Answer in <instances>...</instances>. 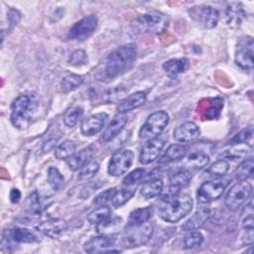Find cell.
Masks as SVG:
<instances>
[{"label": "cell", "mask_w": 254, "mask_h": 254, "mask_svg": "<svg viewBox=\"0 0 254 254\" xmlns=\"http://www.w3.org/2000/svg\"><path fill=\"white\" fill-rule=\"evenodd\" d=\"M189 13L197 24L206 29L216 27L219 21V12L217 9L208 5L193 6L189 10Z\"/></svg>", "instance_id": "obj_11"}, {"label": "cell", "mask_w": 254, "mask_h": 254, "mask_svg": "<svg viewBox=\"0 0 254 254\" xmlns=\"http://www.w3.org/2000/svg\"><path fill=\"white\" fill-rule=\"evenodd\" d=\"M254 171V161L252 158L246 159L241 162L234 171V176L239 181H246L252 178Z\"/></svg>", "instance_id": "obj_32"}, {"label": "cell", "mask_w": 254, "mask_h": 254, "mask_svg": "<svg viewBox=\"0 0 254 254\" xmlns=\"http://www.w3.org/2000/svg\"><path fill=\"white\" fill-rule=\"evenodd\" d=\"M252 135H253V129L252 127H248L243 129L242 131H240L239 133H237L236 135H234L230 141L229 144L231 145H236V144H246L248 141H250L252 139Z\"/></svg>", "instance_id": "obj_43"}, {"label": "cell", "mask_w": 254, "mask_h": 254, "mask_svg": "<svg viewBox=\"0 0 254 254\" xmlns=\"http://www.w3.org/2000/svg\"><path fill=\"white\" fill-rule=\"evenodd\" d=\"M229 170V163L226 159H219L211 164L203 173V176L207 179H220L226 175Z\"/></svg>", "instance_id": "obj_28"}, {"label": "cell", "mask_w": 254, "mask_h": 254, "mask_svg": "<svg viewBox=\"0 0 254 254\" xmlns=\"http://www.w3.org/2000/svg\"><path fill=\"white\" fill-rule=\"evenodd\" d=\"M134 194V190H117L111 199V203L114 207H120L124 205Z\"/></svg>", "instance_id": "obj_40"}, {"label": "cell", "mask_w": 254, "mask_h": 254, "mask_svg": "<svg viewBox=\"0 0 254 254\" xmlns=\"http://www.w3.org/2000/svg\"><path fill=\"white\" fill-rule=\"evenodd\" d=\"M253 54L254 42L250 36H245L239 39L235 50V64L242 69L253 68Z\"/></svg>", "instance_id": "obj_10"}, {"label": "cell", "mask_w": 254, "mask_h": 254, "mask_svg": "<svg viewBox=\"0 0 254 254\" xmlns=\"http://www.w3.org/2000/svg\"><path fill=\"white\" fill-rule=\"evenodd\" d=\"M126 88H124L123 86H116L110 90H108L105 94H104V102L106 104H109L111 102H116L118 100H120L124 94L126 93Z\"/></svg>", "instance_id": "obj_41"}, {"label": "cell", "mask_w": 254, "mask_h": 254, "mask_svg": "<svg viewBox=\"0 0 254 254\" xmlns=\"http://www.w3.org/2000/svg\"><path fill=\"white\" fill-rule=\"evenodd\" d=\"M127 121H128V117L125 113H119L116 116H114L111 122L105 128L101 136V141L106 143L113 140L122 131Z\"/></svg>", "instance_id": "obj_19"}, {"label": "cell", "mask_w": 254, "mask_h": 254, "mask_svg": "<svg viewBox=\"0 0 254 254\" xmlns=\"http://www.w3.org/2000/svg\"><path fill=\"white\" fill-rule=\"evenodd\" d=\"M252 193V187L246 181H239L230 188L225 195L224 203L230 210H237L249 199Z\"/></svg>", "instance_id": "obj_7"}, {"label": "cell", "mask_w": 254, "mask_h": 254, "mask_svg": "<svg viewBox=\"0 0 254 254\" xmlns=\"http://www.w3.org/2000/svg\"><path fill=\"white\" fill-rule=\"evenodd\" d=\"M163 188H164L163 181L159 178H153L145 182V184L141 188L140 192L145 199H151L158 196L162 192Z\"/></svg>", "instance_id": "obj_27"}, {"label": "cell", "mask_w": 254, "mask_h": 254, "mask_svg": "<svg viewBox=\"0 0 254 254\" xmlns=\"http://www.w3.org/2000/svg\"><path fill=\"white\" fill-rule=\"evenodd\" d=\"M93 148L92 147H86L79 151L76 154H73L70 158L67 159V166L71 171H77L80 170L82 167H84L87 163H89L93 157Z\"/></svg>", "instance_id": "obj_24"}, {"label": "cell", "mask_w": 254, "mask_h": 254, "mask_svg": "<svg viewBox=\"0 0 254 254\" xmlns=\"http://www.w3.org/2000/svg\"><path fill=\"white\" fill-rule=\"evenodd\" d=\"M48 183L54 190L58 191L64 187V178L57 168L50 167L48 170Z\"/></svg>", "instance_id": "obj_36"}, {"label": "cell", "mask_w": 254, "mask_h": 254, "mask_svg": "<svg viewBox=\"0 0 254 254\" xmlns=\"http://www.w3.org/2000/svg\"><path fill=\"white\" fill-rule=\"evenodd\" d=\"M211 215V210L209 208H200L192 216H190L183 225L182 229L185 231L197 230L208 220Z\"/></svg>", "instance_id": "obj_23"}, {"label": "cell", "mask_w": 254, "mask_h": 254, "mask_svg": "<svg viewBox=\"0 0 254 254\" xmlns=\"http://www.w3.org/2000/svg\"><path fill=\"white\" fill-rule=\"evenodd\" d=\"M146 99L147 94L145 91H137L119 101L116 109L119 113H126L142 106L146 102Z\"/></svg>", "instance_id": "obj_20"}, {"label": "cell", "mask_w": 254, "mask_h": 254, "mask_svg": "<svg viewBox=\"0 0 254 254\" xmlns=\"http://www.w3.org/2000/svg\"><path fill=\"white\" fill-rule=\"evenodd\" d=\"M97 24L98 18L95 14L86 15L70 27L67 33V37L70 40L84 41L95 32Z\"/></svg>", "instance_id": "obj_9"}, {"label": "cell", "mask_w": 254, "mask_h": 254, "mask_svg": "<svg viewBox=\"0 0 254 254\" xmlns=\"http://www.w3.org/2000/svg\"><path fill=\"white\" fill-rule=\"evenodd\" d=\"M107 120L108 115L105 112L91 114L81 121L80 131L84 136H93L103 129Z\"/></svg>", "instance_id": "obj_13"}, {"label": "cell", "mask_w": 254, "mask_h": 254, "mask_svg": "<svg viewBox=\"0 0 254 254\" xmlns=\"http://www.w3.org/2000/svg\"><path fill=\"white\" fill-rule=\"evenodd\" d=\"M193 200L190 195L181 192H172L164 197L158 207L159 216L171 223H176L186 217L192 209Z\"/></svg>", "instance_id": "obj_1"}, {"label": "cell", "mask_w": 254, "mask_h": 254, "mask_svg": "<svg viewBox=\"0 0 254 254\" xmlns=\"http://www.w3.org/2000/svg\"><path fill=\"white\" fill-rule=\"evenodd\" d=\"M247 17L245 7L241 2H230L226 7V22L230 28L239 27Z\"/></svg>", "instance_id": "obj_16"}, {"label": "cell", "mask_w": 254, "mask_h": 254, "mask_svg": "<svg viewBox=\"0 0 254 254\" xmlns=\"http://www.w3.org/2000/svg\"><path fill=\"white\" fill-rule=\"evenodd\" d=\"M165 146V140L161 137L150 139L141 149L139 155V162L142 165H148L154 162L160 155Z\"/></svg>", "instance_id": "obj_14"}, {"label": "cell", "mask_w": 254, "mask_h": 254, "mask_svg": "<svg viewBox=\"0 0 254 254\" xmlns=\"http://www.w3.org/2000/svg\"><path fill=\"white\" fill-rule=\"evenodd\" d=\"M114 239L106 235L92 236L83 244V249L87 253L107 252V249L112 247Z\"/></svg>", "instance_id": "obj_18"}, {"label": "cell", "mask_w": 254, "mask_h": 254, "mask_svg": "<svg viewBox=\"0 0 254 254\" xmlns=\"http://www.w3.org/2000/svg\"><path fill=\"white\" fill-rule=\"evenodd\" d=\"M191 180L190 172L186 169H178L169 176L170 190L172 192H178L180 190L187 188Z\"/></svg>", "instance_id": "obj_22"}, {"label": "cell", "mask_w": 254, "mask_h": 254, "mask_svg": "<svg viewBox=\"0 0 254 254\" xmlns=\"http://www.w3.org/2000/svg\"><path fill=\"white\" fill-rule=\"evenodd\" d=\"M229 185L227 179H214L203 183L197 190V200L200 203H209L218 199L224 192L225 189Z\"/></svg>", "instance_id": "obj_8"}, {"label": "cell", "mask_w": 254, "mask_h": 254, "mask_svg": "<svg viewBox=\"0 0 254 254\" xmlns=\"http://www.w3.org/2000/svg\"><path fill=\"white\" fill-rule=\"evenodd\" d=\"M2 241L14 242V243H35L39 242L40 238L38 235L27 228L13 227L6 229L3 232Z\"/></svg>", "instance_id": "obj_15"}, {"label": "cell", "mask_w": 254, "mask_h": 254, "mask_svg": "<svg viewBox=\"0 0 254 254\" xmlns=\"http://www.w3.org/2000/svg\"><path fill=\"white\" fill-rule=\"evenodd\" d=\"M8 20L11 29L14 28L20 21V13L15 9H11L8 13Z\"/></svg>", "instance_id": "obj_46"}, {"label": "cell", "mask_w": 254, "mask_h": 254, "mask_svg": "<svg viewBox=\"0 0 254 254\" xmlns=\"http://www.w3.org/2000/svg\"><path fill=\"white\" fill-rule=\"evenodd\" d=\"M37 108L38 101L34 95H19L11 104V123L18 129L27 128L31 123Z\"/></svg>", "instance_id": "obj_3"}, {"label": "cell", "mask_w": 254, "mask_h": 254, "mask_svg": "<svg viewBox=\"0 0 254 254\" xmlns=\"http://www.w3.org/2000/svg\"><path fill=\"white\" fill-rule=\"evenodd\" d=\"M134 159V154L131 150L123 149L115 152L108 163V173L110 176L119 177L127 173Z\"/></svg>", "instance_id": "obj_12"}, {"label": "cell", "mask_w": 254, "mask_h": 254, "mask_svg": "<svg viewBox=\"0 0 254 254\" xmlns=\"http://www.w3.org/2000/svg\"><path fill=\"white\" fill-rule=\"evenodd\" d=\"M144 174H145L144 169L138 168V169L132 171L131 173H129L127 176H125L123 181H122V183L126 187L133 186V185L137 184L139 181L142 180V178L144 177Z\"/></svg>", "instance_id": "obj_44"}, {"label": "cell", "mask_w": 254, "mask_h": 254, "mask_svg": "<svg viewBox=\"0 0 254 254\" xmlns=\"http://www.w3.org/2000/svg\"><path fill=\"white\" fill-rule=\"evenodd\" d=\"M189 233L184 238V245L186 249H193L201 245L203 241V236L200 232L196 230L188 231Z\"/></svg>", "instance_id": "obj_37"}, {"label": "cell", "mask_w": 254, "mask_h": 254, "mask_svg": "<svg viewBox=\"0 0 254 254\" xmlns=\"http://www.w3.org/2000/svg\"><path fill=\"white\" fill-rule=\"evenodd\" d=\"M45 200L42 198V196L39 194L37 190L33 191L26 200V209L27 211L34 216L41 215L44 209L46 208Z\"/></svg>", "instance_id": "obj_29"}, {"label": "cell", "mask_w": 254, "mask_h": 254, "mask_svg": "<svg viewBox=\"0 0 254 254\" xmlns=\"http://www.w3.org/2000/svg\"><path fill=\"white\" fill-rule=\"evenodd\" d=\"M199 134H200V130L198 126L191 121L185 122L179 125L174 130V138L177 141L183 142V143L193 141L199 136Z\"/></svg>", "instance_id": "obj_17"}, {"label": "cell", "mask_w": 254, "mask_h": 254, "mask_svg": "<svg viewBox=\"0 0 254 254\" xmlns=\"http://www.w3.org/2000/svg\"><path fill=\"white\" fill-rule=\"evenodd\" d=\"M116 191L117 190H116L115 188L105 190L104 191L98 193L95 196V198L93 199V203L96 204V205H103L104 203H106L108 201H111V199L113 198V196L116 193Z\"/></svg>", "instance_id": "obj_45"}, {"label": "cell", "mask_w": 254, "mask_h": 254, "mask_svg": "<svg viewBox=\"0 0 254 254\" xmlns=\"http://www.w3.org/2000/svg\"><path fill=\"white\" fill-rule=\"evenodd\" d=\"M99 170V164L95 161H90L84 167L80 169L78 174V180L80 181H87L92 179Z\"/></svg>", "instance_id": "obj_39"}, {"label": "cell", "mask_w": 254, "mask_h": 254, "mask_svg": "<svg viewBox=\"0 0 254 254\" xmlns=\"http://www.w3.org/2000/svg\"><path fill=\"white\" fill-rule=\"evenodd\" d=\"M88 62V58L86 53L83 50H75L71 53L68 58V64L73 66H80L86 64Z\"/></svg>", "instance_id": "obj_42"}, {"label": "cell", "mask_w": 254, "mask_h": 254, "mask_svg": "<svg viewBox=\"0 0 254 254\" xmlns=\"http://www.w3.org/2000/svg\"><path fill=\"white\" fill-rule=\"evenodd\" d=\"M38 230L51 238L59 237L66 228L64 220L60 218H50L38 225Z\"/></svg>", "instance_id": "obj_21"}, {"label": "cell", "mask_w": 254, "mask_h": 254, "mask_svg": "<svg viewBox=\"0 0 254 254\" xmlns=\"http://www.w3.org/2000/svg\"><path fill=\"white\" fill-rule=\"evenodd\" d=\"M190 67V62L186 58L172 59L164 63L163 68L171 78H177L179 74L185 72Z\"/></svg>", "instance_id": "obj_25"}, {"label": "cell", "mask_w": 254, "mask_h": 254, "mask_svg": "<svg viewBox=\"0 0 254 254\" xmlns=\"http://www.w3.org/2000/svg\"><path fill=\"white\" fill-rule=\"evenodd\" d=\"M137 57L135 44L123 45L112 51L106 58L103 67L105 78L112 79L131 68Z\"/></svg>", "instance_id": "obj_2"}, {"label": "cell", "mask_w": 254, "mask_h": 254, "mask_svg": "<svg viewBox=\"0 0 254 254\" xmlns=\"http://www.w3.org/2000/svg\"><path fill=\"white\" fill-rule=\"evenodd\" d=\"M209 162L208 155L203 152H192L187 158V164L195 170H199L207 166Z\"/></svg>", "instance_id": "obj_35"}, {"label": "cell", "mask_w": 254, "mask_h": 254, "mask_svg": "<svg viewBox=\"0 0 254 254\" xmlns=\"http://www.w3.org/2000/svg\"><path fill=\"white\" fill-rule=\"evenodd\" d=\"M153 231L154 226L149 220L138 225H127L122 234L121 243L124 248L140 247L150 240Z\"/></svg>", "instance_id": "obj_4"}, {"label": "cell", "mask_w": 254, "mask_h": 254, "mask_svg": "<svg viewBox=\"0 0 254 254\" xmlns=\"http://www.w3.org/2000/svg\"><path fill=\"white\" fill-rule=\"evenodd\" d=\"M75 152V144L73 141L65 140L55 149V157L58 160H65L70 158Z\"/></svg>", "instance_id": "obj_34"}, {"label": "cell", "mask_w": 254, "mask_h": 254, "mask_svg": "<svg viewBox=\"0 0 254 254\" xmlns=\"http://www.w3.org/2000/svg\"><path fill=\"white\" fill-rule=\"evenodd\" d=\"M82 114H83V108L82 107H79V106L73 107V108H71V109H69L68 111L65 112V114L64 116V123L67 127H73L77 124V122L81 118Z\"/></svg>", "instance_id": "obj_38"}, {"label": "cell", "mask_w": 254, "mask_h": 254, "mask_svg": "<svg viewBox=\"0 0 254 254\" xmlns=\"http://www.w3.org/2000/svg\"><path fill=\"white\" fill-rule=\"evenodd\" d=\"M169 114L164 111H156L149 115L143 126L139 131V137L141 139L150 140L155 137H158L169 123Z\"/></svg>", "instance_id": "obj_6"}, {"label": "cell", "mask_w": 254, "mask_h": 254, "mask_svg": "<svg viewBox=\"0 0 254 254\" xmlns=\"http://www.w3.org/2000/svg\"><path fill=\"white\" fill-rule=\"evenodd\" d=\"M169 25L168 18L157 12L145 13L138 16L132 24V27L137 32H149L153 34H160L164 32Z\"/></svg>", "instance_id": "obj_5"}, {"label": "cell", "mask_w": 254, "mask_h": 254, "mask_svg": "<svg viewBox=\"0 0 254 254\" xmlns=\"http://www.w3.org/2000/svg\"><path fill=\"white\" fill-rule=\"evenodd\" d=\"M153 206H146L133 210L128 218L127 225H138L148 221L153 215Z\"/></svg>", "instance_id": "obj_30"}, {"label": "cell", "mask_w": 254, "mask_h": 254, "mask_svg": "<svg viewBox=\"0 0 254 254\" xmlns=\"http://www.w3.org/2000/svg\"><path fill=\"white\" fill-rule=\"evenodd\" d=\"M112 215L111 209L106 206V205H101L94 210H92L88 215H87V220L93 224V225H98L106 221L110 216Z\"/></svg>", "instance_id": "obj_33"}, {"label": "cell", "mask_w": 254, "mask_h": 254, "mask_svg": "<svg viewBox=\"0 0 254 254\" xmlns=\"http://www.w3.org/2000/svg\"><path fill=\"white\" fill-rule=\"evenodd\" d=\"M21 198V192L17 189H13L10 192V199L13 203H17Z\"/></svg>", "instance_id": "obj_47"}, {"label": "cell", "mask_w": 254, "mask_h": 254, "mask_svg": "<svg viewBox=\"0 0 254 254\" xmlns=\"http://www.w3.org/2000/svg\"><path fill=\"white\" fill-rule=\"evenodd\" d=\"M188 152V147L183 144H173L168 147L165 154L159 159V164H169L183 159Z\"/></svg>", "instance_id": "obj_26"}, {"label": "cell", "mask_w": 254, "mask_h": 254, "mask_svg": "<svg viewBox=\"0 0 254 254\" xmlns=\"http://www.w3.org/2000/svg\"><path fill=\"white\" fill-rule=\"evenodd\" d=\"M84 81V78L82 75L66 72L61 81V87L64 92H70L77 87H79Z\"/></svg>", "instance_id": "obj_31"}]
</instances>
